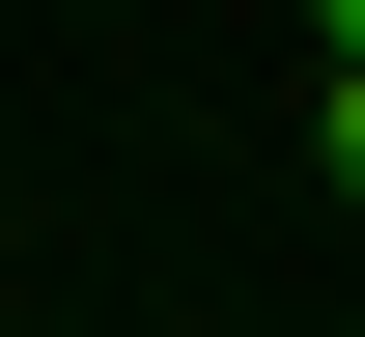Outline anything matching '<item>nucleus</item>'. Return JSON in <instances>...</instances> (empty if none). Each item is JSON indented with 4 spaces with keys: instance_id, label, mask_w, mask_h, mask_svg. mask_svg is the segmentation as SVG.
I'll return each mask as SVG.
<instances>
[{
    "instance_id": "nucleus-1",
    "label": "nucleus",
    "mask_w": 365,
    "mask_h": 337,
    "mask_svg": "<svg viewBox=\"0 0 365 337\" xmlns=\"http://www.w3.org/2000/svg\"><path fill=\"white\" fill-rule=\"evenodd\" d=\"M309 169H337V197H365V56H337V113H309Z\"/></svg>"
},
{
    "instance_id": "nucleus-2",
    "label": "nucleus",
    "mask_w": 365,
    "mask_h": 337,
    "mask_svg": "<svg viewBox=\"0 0 365 337\" xmlns=\"http://www.w3.org/2000/svg\"><path fill=\"white\" fill-rule=\"evenodd\" d=\"M309 28H337V56H365V0H309Z\"/></svg>"
}]
</instances>
